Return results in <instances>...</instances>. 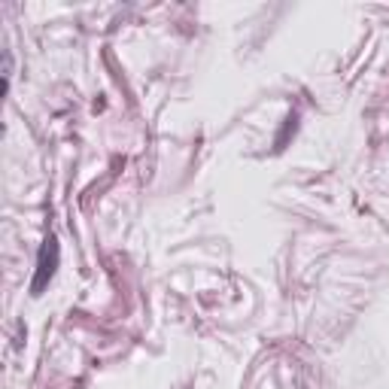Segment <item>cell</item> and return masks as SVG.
Here are the masks:
<instances>
[{
    "label": "cell",
    "instance_id": "obj_1",
    "mask_svg": "<svg viewBox=\"0 0 389 389\" xmlns=\"http://www.w3.org/2000/svg\"><path fill=\"white\" fill-rule=\"evenodd\" d=\"M55 268H58V240H55V238H46L43 247H40L37 274H34V283H31L34 295H40V292H43V286H46L49 280H52Z\"/></svg>",
    "mask_w": 389,
    "mask_h": 389
}]
</instances>
